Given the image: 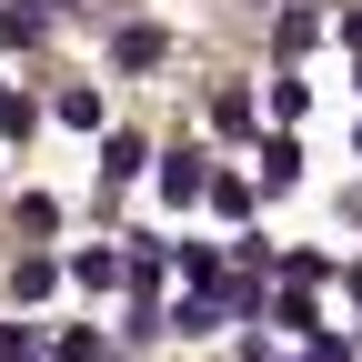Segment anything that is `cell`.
I'll list each match as a JSON object with an SVG mask.
<instances>
[{"label": "cell", "mask_w": 362, "mask_h": 362, "mask_svg": "<svg viewBox=\"0 0 362 362\" xmlns=\"http://www.w3.org/2000/svg\"><path fill=\"white\" fill-rule=\"evenodd\" d=\"M151 192H161L171 211H192V202H211V151H192V141H181V151H161V171H151Z\"/></svg>", "instance_id": "cell-1"}, {"label": "cell", "mask_w": 362, "mask_h": 362, "mask_svg": "<svg viewBox=\"0 0 362 362\" xmlns=\"http://www.w3.org/2000/svg\"><path fill=\"white\" fill-rule=\"evenodd\" d=\"M322 30H332V21L312 11V0H302V11H282V21H272V61H282V71H302L312 51H322Z\"/></svg>", "instance_id": "cell-2"}, {"label": "cell", "mask_w": 362, "mask_h": 362, "mask_svg": "<svg viewBox=\"0 0 362 362\" xmlns=\"http://www.w3.org/2000/svg\"><path fill=\"white\" fill-rule=\"evenodd\" d=\"M161 61H171V30L161 21H121L111 30V71H161Z\"/></svg>", "instance_id": "cell-3"}, {"label": "cell", "mask_w": 362, "mask_h": 362, "mask_svg": "<svg viewBox=\"0 0 362 362\" xmlns=\"http://www.w3.org/2000/svg\"><path fill=\"white\" fill-rule=\"evenodd\" d=\"M141 171H161V151L141 131H101V181H141Z\"/></svg>", "instance_id": "cell-4"}, {"label": "cell", "mask_w": 362, "mask_h": 362, "mask_svg": "<svg viewBox=\"0 0 362 362\" xmlns=\"http://www.w3.org/2000/svg\"><path fill=\"white\" fill-rule=\"evenodd\" d=\"M71 282H81V292H111V282H131V252H111V242H81V252H71Z\"/></svg>", "instance_id": "cell-5"}, {"label": "cell", "mask_w": 362, "mask_h": 362, "mask_svg": "<svg viewBox=\"0 0 362 362\" xmlns=\"http://www.w3.org/2000/svg\"><path fill=\"white\" fill-rule=\"evenodd\" d=\"M211 131H221V141H252V131H262V101H252V90H211V111H202Z\"/></svg>", "instance_id": "cell-6"}, {"label": "cell", "mask_w": 362, "mask_h": 362, "mask_svg": "<svg viewBox=\"0 0 362 362\" xmlns=\"http://www.w3.org/2000/svg\"><path fill=\"white\" fill-rule=\"evenodd\" d=\"M51 292H61V262L51 252H21L11 262V302H51Z\"/></svg>", "instance_id": "cell-7"}, {"label": "cell", "mask_w": 362, "mask_h": 362, "mask_svg": "<svg viewBox=\"0 0 362 362\" xmlns=\"http://www.w3.org/2000/svg\"><path fill=\"white\" fill-rule=\"evenodd\" d=\"M292 181H302V141L272 131V141H262V192H292Z\"/></svg>", "instance_id": "cell-8"}, {"label": "cell", "mask_w": 362, "mask_h": 362, "mask_svg": "<svg viewBox=\"0 0 362 362\" xmlns=\"http://www.w3.org/2000/svg\"><path fill=\"white\" fill-rule=\"evenodd\" d=\"M252 202H262V181H242V171H211V211H221V221H252Z\"/></svg>", "instance_id": "cell-9"}, {"label": "cell", "mask_w": 362, "mask_h": 362, "mask_svg": "<svg viewBox=\"0 0 362 362\" xmlns=\"http://www.w3.org/2000/svg\"><path fill=\"white\" fill-rule=\"evenodd\" d=\"M272 121H312V81L302 71H282V81H272V101H262Z\"/></svg>", "instance_id": "cell-10"}, {"label": "cell", "mask_w": 362, "mask_h": 362, "mask_svg": "<svg viewBox=\"0 0 362 362\" xmlns=\"http://www.w3.org/2000/svg\"><path fill=\"white\" fill-rule=\"evenodd\" d=\"M51 111H61V131H101V90H90V81H71Z\"/></svg>", "instance_id": "cell-11"}, {"label": "cell", "mask_w": 362, "mask_h": 362, "mask_svg": "<svg viewBox=\"0 0 362 362\" xmlns=\"http://www.w3.org/2000/svg\"><path fill=\"white\" fill-rule=\"evenodd\" d=\"M171 262H181V282H192V292H221V252H211V242H181Z\"/></svg>", "instance_id": "cell-12"}, {"label": "cell", "mask_w": 362, "mask_h": 362, "mask_svg": "<svg viewBox=\"0 0 362 362\" xmlns=\"http://www.w3.org/2000/svg\"><path fill=\"white\" fill-rule=\"evenodd\" d=\"M51 362H111V342H101V332H90V322H71V332L51 342Z\"/></svg>", "instance_id": "cell-13"}, {"label": "cell", "mask_w": 362, "mask_h": 362, "mask_svg": "<svg viewBox=\"0 0 362 362\" xmlns=\"http://www.w3.org/2000/svg\"><path fill=\"white\" fill-rule=\"evenodd\" d=\"M282 282H302V292H322V282H332V252H282Z\"/></svg>", "instance_id": "cell-14"}, {"label": "cell", "mask_w": 362, "mask_h": 362, "mask_svg": "<svg viewBox=\"0 0 362 362\" xmlns=\"http://www.w3.org/2000/svg\"><path fill=\"white\" fill-rule=\"evenodd\" d=\"M40 40V11H0V51H30Z\"/></svg>", "instance_id": "cell-15"}, {"label": "cell", "mask_w": 362, "mask_h": 362, "mask_svg": "<svg viewBox=\"0 0 362 362\" xmlns=\"http://www.w3.org/2000/svg\"><path fill=\"white\" fill-rule=\"evenodd\" d=\"M0 362H40V342H30L21 322H0Z\"/></svg>", "instance_id": "cell-16"}, {"label": "cell", "mask_w": 362, "mask_h": 362, "mask_svg": "<svg viewBox=\"0 0 362 362\" xmlns=\"http://www.w3.org/2000/svg\"><path fill=\"white\" fill-rule=\"evenodd\" d=\"M0 131H30V101H21V90H0Z\"/></svg>", "instance_id": "cell-17"}, {"label": "cell", "mask_w": 362, "mask_h": 362, "mask_svg": "<svg viewBox=\"0 0 362 362\" xmlns=\"http://www.w3.org/2000/svg\"><path fill=\"white\" fill-rule=\"evenodd\" d=\"M342 51L362 61V0H352V11H342Z\"/></svg>", "instance_id": "cell-18"}, {"label": "cell", "mask_w": 362, "mask_h": 362, "mask_svg": "<svg viewBox=\"0 0 362 362\" xmlns=\"http://www.w3.org/2000/svg\"><path fill=\"white\" fill-rule=\"evenodd\" d=\"M352 302H362V262H352Z\"/></svg>", "instance_id": "cell-19"}, {"label": "cell", "mask_w": 362, "mask_h": 362, "mask_svg": "<svg viewBox=\"0 0 362 362\" xmlns=\"http://www.w3.org/2000/svg\"><path fill=\"white\" fill-rule=\"evenodd\" d=\"M40 11H71V0H40Z\"/></svg>", "instance_id": "cell-20"}, {"label": "cell", "mask_w": 362, "mask_h": 362, "mask_svg": "<svg viewBox=\"0 0 362 362\" xmlns=\"http://www.w3.org/2000/svg\"><path fill=\"white\" fill-rule=\"evenodd\" d=\"M352 151H362V121H352Z\"/></svg>", "instance_id": "cell-21"}]
</instances>
